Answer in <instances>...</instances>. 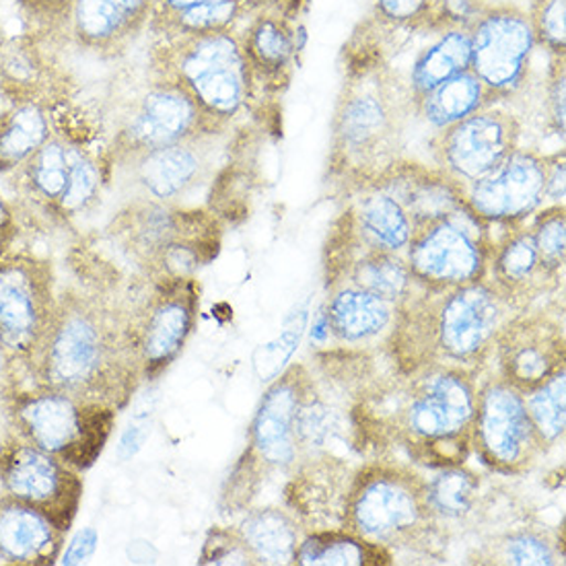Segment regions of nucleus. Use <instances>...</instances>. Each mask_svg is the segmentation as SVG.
<instances>
[{
    "instance_id": "1",
    "label": "nucleus",
    "mask_w": 566,
    "mask_h": 566,
    "mask_svg": "<svg viewBox=\"0 0 566 566\" xmlns=\"http://www.w3.org/2000/svg\"><path fill=\"white\" fill-rule=\"evenodd\" d=\"M30 360L38 388L109 403L116 410L128 402L143 375L130 317L90 295L59 298L50 329Z\"/></svg>"
},
{
    "instance_id": "2",
    "label": "nucleus",
    "mask_w": 566,
    "mask_h": 566,
    "mask_svg": "<svg viewBox=\"0 0 566 566\" xmlns=\"http://www.w3.org/2000/svg\"><path fill=\"white\" fill-rule=\"evenodd\" d=\"M396 310L394 350L417 373L432 365L474 369L491 353L513 307L480 279L458 286L415 283Z\"/></svg>"
},
{
    "instance_id": "3",
    "label": "nucleus",
    "mask_w": 566,
    "mask_h": 566,
    "mask_svg": "<svg viewBox=\"0 0 566 566\" xmlns=\"http://www.w3.org/2000/svg\"><path fill=\"white\" fill-rule=\"evenodd\" d=\"M415 114L408 85L394 69L365 60L344 81L332 124L336 176L360 190L400 161L406 122Z\"/></svg>"
},
{
    "instance_id": "4",
    "label": "nucleus",
    "mask_w": 566,
    "mask_h": 566,
    "mask_svg": "<svg viewBox=\"0 0 566 566\" xmlns=\"http://www.w3.org/2000/svg\"><path fill=\"white\" fill-rule=\"evenodd\" d=\"M476 394L472 369L432 365L412 373L396 410L398 439L424 463L462 465L472 449Z\"/></svg>"
},
{
    "instance_id": "5",
    "label": "nucleus",
    "mask_w": 566,
    "mask_h": 566,
    "mask_svg": "<svg viewBox=\"0 0 566 566\" xmlns=\"http://www.w3.org/2000/svg\"><path fill=\"white\" fill-rule=\"evenodd\" d=\"M149 73L188 91L210 118L227 126L250 105L258 90L239 28L155 38Z\"/></svg>"
},
{
    "instance_id": "6",
    "label": "nucleus",
    "mask_w": 566,
    "mask_h": 566,
    "mask_svg": "<svg viewBox=\"0 0 566 566\" xmlns=\"http://www.w3.org/2000/svg\"><path fill=\"white\" fill-rule=\"evenodd\" d=\"M343 527L386 548L412 542L437 527L427 503V480L402 463H367L350 480Z\"/></svg>"
},
{
    "instance_id": "7",
    "label": "nucleus",
    "mask_w": 566,
    "mask_h": 566,
    "mask_svg": "<svg viewBox=\"0 0 566 566\" xmlns=\"http://www.w3.org/2000/svg\"><path fill=\"white\" fill-rule=\"evenodd\" d=\"M329 434V410L312 375L293 365L279 377L258 406L250 429V458L264 470H286L322 448Z\"/></svg>"
},
{
    "instance_id": "8",
    "label": "nucleus",
    "mask_w": 566,
    "mask_h": 566,
    "mask_svg": "<svg viewBox=\"0 0 566 566\" xmlns=\"http://www.w3.org/2000/svg\"><path fill=\"white\" fill-rule=\"evenodd\" d=\"M13 418L21 439L44 449L76 472H85L97 462L114 431L116 408L40 388L17 398Z\"/></svg>"
},
{
    "instance_id": "9",
    "label": "nucleus",
    "mask_w": 566,
    "mask_h": 566,
    "mask_svg": "<svg viewBox=\"0 0 566 566\" xmlns=\"http://www.w3.org/2000/svg\"><path fill=\"white\" fill-rule=\"evenodd\" d=\"M224 128L227 124L210 118L188 91L167 78L150 75L119 114L114 138L116 164L138 153L161 149L198 136L219 135Z\"/></svg>"
},
{
    "instance_id": "10",
    "label": "nucleus",
    "mask_w": 566,
    "mask_h": 566,
    "mask_svg": "<svg viewBox=\"0 0 566 566\" xmlns=\"http://www.w3.org/2000/svg\"><path fill=\"white\" fill-rule=\"evenodd\" d=\"M489 223L463 202L431 223L415 229L406 264L412 281L422 286H458L486 274L491 241Z\"/></svg>"
},
{
    "instance_id": "11",
    "label": "nucleus",
    "mask_w": 566,
    "mask_h": 566,
    "mask_svg": "<svg viewBox=\"0 0 566 566\" xmlns=\"http://www.w3.org/2000/svg\"><path fill=\"white\" fill-rule=\"evenodd\" d=\"M546 448L520 389L501 377H492L478 389L472 449L480 462L496 474L520 476L536 465Z\"/></svg>"
},
{
    "instance_id": "12",
    "label": "nucleus",
    "mask_w": 566,
    "mask_h": 566,
    "mask_svg": "<svg viewBox=\"0 0 566 566\" xmlns=\"http://www.w3.org/2000/svg\"><path fill=\"white\" fill-rule=\"evenodd\" d=\"M17 176L28 198L64 219L87 212L104 188V165L97 157L75 140L56 135L33 153Z\"/></svg>"
},
{
    "instance_id": "13",
    "label": "nucleus",
    "mask_w": 566,
    "mask_h": 566,
    "mask_svg": "<svg viewBox=\"0 0 566 566\" xmlns=\"http://www.w3.org/2000/svg\"><path fill=\"white\" fill-rule=\"evenodd\" d=\"M468 31L470 71L496 102L522 90L537 48L536 35L522 7L491 2Z\"/></svg>"
},
{
    "instance_id": "14",
    "label": "nucleus",
    "mask_w": 566,
    "mask_h": 566,
    "mask_svg": "<svg viewBox=\"0 0 566 566\" xmlns=\"http://www.w3.org/2000/svg\"><path fill=\"white\" fill-rule=\"evenodd\" d=\"M52 269L31 255L0 260V348L9 358L30 360L54 319Z\"/></svg>"
},
{
    "instance_id": "15",
    "label": "nucleus",
    "mask_w": 566,
    "mask_h": 566,
    "mask_svg": "<svg viewBox=\"0 0 566 566\" xmlns=\"http://www.w3.org/2000/svg\"><path fill=\"white\" fill-rule=\"evenodd\" d=\"M522 124L507 109L484 107L432 138L434 164L462 188L484 178L520 149Z\"/></svg>"
},
{
    "instance_id": "16",
    "label": "nucleus",
    "mask_w": 566,
    "mask_h": 566,
    "mask_svg": "<svg viewBox=\"0 0 566 566\" xmlns=\"http://www.w3.org/2000/svg\"><path fill=\"white\" fill-rule=\"evenodd\" d=\"M0 486L2 492L40 509L64 532L75 522L83 496L78 472L25 439H17L2 449Z\"/></svg>"
},
{
    "instance_id": "17",
    "label": "nucleus",
    "mask_w": 566,
    "mask_h": 566,
    "mask_svg": "<svg viewBox=\"0 0 566 566\" xmlns=\"http://www.w3.org/2000/svg\"><path fill=\"white\" fill-rule=\"evenodd\" d=\"M198 312L192 279L161 281L145 305L130 315L136 358L145 377L165 371L188 343Z\"/></svg>"
},
{
    "instance_id": "18",
    "label": "nucleus",
    "mask_w": 566,
    "mask_h": 566,
    "mask_svg": "<svg viewBox=\"0 0 566 566\" xmlns=\"http://www.w3.org/2000/svg\"><path fill=\"white\" fill-rule=\"evenodd\" d=\"M499 377L522 394L565 369V329L544 312L509 317L492 340Z\"/></svg>"
},
{
    "instance_id": "19",
    "label": "nucleus",
    "mask_w": 566,
    "mask_h": 566,
    "mask_svg": "<svg viewBox=\"0 0 566 566\" xmlns=\"http://www.w3.org/2000/svg\"><path fill=\"white\" fill-rule=\"evenodd\" d=\"M219 135L198 136L119 161L140 198L174 207L214 176Z\"/></svg>"
},
{
    "instance_id": "20",
    "label": "nucleus",
    "mask_w": 566,
    "mask_h": 566,
    "mask_svg": "<svg viewBox=\"0 0 566 566\" xmlns=\"http://www.w3.org/2000/svg\"><path fill=\"white\" fill-rule=\"evenodd\" d=\"M463 198L484 223H523L546 205V157L513 150L491 174L465 186Z\"/></svg>"
},
{
    "instance_id": "21",
    "label": "nucleus",
    "mask_w": 566,
    "mask_h": 566,
    "mask_svg": "<svg viewBox=\"0 0 566 566\" xmlns=\"http://www.w3.org/2000/svg\"><path fill=\"white\" fill-rule=\"evenodd\" d=\"M155 0H69L59 28L81 50L114 59L149 30Z\"/></svg>"
},
{
    "instance_id": "22",
    "label": "nucleus",
    "mask_w": 566,
    "mask_h": 566,
    "mask_svg": "<svg viewBox=\"0 0 566 566\" xmlns=\"http://www.w3.org/2000/svg\"><path fill=\"white\" fill-rule=\"evenodd\" d=\"M489 254L486 270H491L494 291L507 301L513 310H525L560 281L563 270L552 269L537 252L532 233L522 223L513 224Z\"/></svg>"
},
{
    "instance_id": "23",
    "label": "nucleus",
    "mask_w": 566,
    "mask_h": 566,
    "mask_svg": "<svg viewBox=\"0 0 566 566\" xmlns=\"http://www.w3.org/2000/svg\"><path fill=\"white\" fill-rule=\"evenodd\" d=\"M66 532L40 509L0 494V563L48 566L59 563Z\"/></svg>"
},
{
    "instance_id": "24",
    "label": "nucleus",
    "mask_w": 566,
    "mask_h": 566,
    "mask_svg": "<svg viewBox=\"0 0 566 566\" xmlns=\"http://www.w3.org/2000/svg\"><path fill=\"white\" fill-rule=\"evenodd\" d=\"M367 188H377L396 198L408 212L415 229L446 217L465 202L463 188L455 179L449 178L439 167L427 169L418 164L396 161Z\"/></svg>"
},
{
    "instance_id": "25",
    "label": "nucleus",
    "mask_w": 566,
    "mask_h": 566,
    "mask_svg": "<svg viewBox=\"0 0 566 566\" xmlns=\"http://www.w3.org/2000/svg\"><path fill=\"white\" fill-rule=\"evenodd\" d=\"M245 56L254 73L255 87L279 91L289 83L297 59V30L293 13L283 9H262L245 17L239 30Z\"/></svg>"
},
{
    "instance_id": "26",
    "label": "nucleus",
    "mask_w": 566,
    "mask_h": 566,
    "mask_svg": "<svg viewBox=\"0 0 566 566\" xmlns=\"http://www.w3.org/2000/svg\"><path fill=\"white\" fill-rule=\"evenodd\" d=\"M248 17L241 0H155L153 38H181L235 30Z\"/></svg>"
},
{
    "instance_id": "27",
    "label": "nucleus",
    "mask_w": 566,
    "mask_h": 566,
    "mask_svg": "<svg viewBox=\"0 0 566 566\" xmlns=\"http://www.w3.org/2000/svg\"><path fill=\"white\" fill-rule=\"evenodd\" d=\"M343 223L358 255L346 258L344 260L346 266L338 272L346 274V279H350V286H357L375 297L388 301L391 305H398L415 284L406 260L394 252L373 250L358 238L346 217H343Z\"/></svg>"
},
{
    "instance_id": "28",
    "label": "nucleus",
    "mask_w": 566,
    "mask_h": 566,
    "mask_svg": "<svg viewBox=\"0 0 566 566\" xmlns=\"http://www.w3.org/2000/svg\"><path fill=\"white\" fill-rule=\"evenodd\" d=\"M353 209L344 212L355 233L373 250L402 252L408 248L415 224L402 205L377 188H363Z\"/></svg>"
},
{
    "instance_id": "29",
    "label": "nucleus",
    "mask_w": 566,
    "mask_h": 566,
    "mask_svg": "<svg viewBox=\"0 0 566 566\" xmlns=\"http://www.w3.org/2000/svg\"><path fill=\"white\" fill-rule=\"evenodd\" d=\"M52 136L44 102L23 93L0 118V174H17Z\"/></svg>"
},
{
    "instance_id": "30",
    "label": "nucleus",
    "mask_w": 566,
    "mask_h": 566,
    "mask_svg": "<svg viewBox=\"0 0 566 566\" xmlns=\"http://www.w3.org/2000/svg\"><path fill=\"white\" fill-rule=\"evenodd\" d=\"M326 322L343 343H367L389 328L394 305L357 286L340 284L329 297Z\"/></svg>"
},
{
    "instance_id": "31",
    "label": "nucleus",
    "mask_w": 566,
    "mask_h": 566,
    "mask_svg": "<svg viewBox=\"0 0 566 566\" xmlns=\"http://www.w3.org/2000/svg\"><path fill=\"white\" fill-rule=\"evenodd\" d=\"M470 69V31L465 28L434 31L429 45L418 52L410 66L406 85L412 97V105L418 99L446 83L451 76L460 75Z\"/></svg>"
},
{
    "instance_id": "32",
    "label": "nucleus",
    "mask_w": 566,
    "mask_h": 566,
    "mask_svg": "<svg viewBox=\"0 0 566 566\" xmlns=\"http://www.w3.org/2000/svg\"><path fill=\"white\" fill-rule=\"evenodd\" d=\"M494 104L496 97L468 69L424 93L415 104V114L432 128L441 130Z\"/></svg>"
},
{
    "instance_id": "33",
    "label": "nucleus",
    "mask_w": 566,
    "mask_h": 566,
    "mask_svg": "<svg viewBox=\"0 0 566 566\" xmlns=\"http://www.w3.org/2000/svg\"><path fill=\"white\" fill-rule=\"evenodd\" d=\"M258 565H293L301 530L291 513L276 507L254 509L238 527Z\"/></svg>"
},
{
    "instance_id": "34",
    "label": "nucleus",
    "mask_w": 566,
    "mask_h": 566,
    "mask_svg": "<svg viewBox=\"0 0 566 566\" xmlns=\"http://www.w3.org/2000/svg\"><path fill=\"white\" fill-rule=\"evenodd\" d=\"M391 560L386 546L373 544L346 532L344 527L315 530L301 539L295 563L305 566L388 565Z\"/></svg>"
},
{
    "instance_id": "35",
    "label": "nucleus",
    "mask_w": 566,
    "mask_h": 566,
    "mask_svg": "<svg viewBox=\"0 0 566 566\" xmlns=\"http://www.w3.org/2000/svg\"><path fill=\"white\" fill-rule=\"evenodd\" d=\"M478 478L462 465L439 468V474L427 480V503L434 523L458 522L476 507Z\"/></svg>"
},
{
    "instance_id": "36",
    "label": "nucleus",
    "mask_w": 566,
    "mask_h": 566,
    "mask_svg": "<svg viewBox=\"0 0 566 566\" xmlns=\"http://www.w3.org/2000/svg\"><path fill=\"white\" fill-rule=\"evenodd\" d=\"M566 373H554L544 384L523 394L527 415L546 446H554L566 427Z\"/></svg>"
},
{
    "instance_id": "37",
    "label": "nucleus",
    "mask_w": 566,
    "mask_h": 566,
    "mask_svg": "<svg viewBox=\"0 0 566 566\" xmlns=\"http://www.w3.org/2000/svg\"><path fill=\"white\" fill-rule=\"evenodd\" d=\"M491 563L501 565H556L558 556L552 548L551 539L532 530L511 532L507 536L496 539Z\"/></svg>"
},
{
    "instance_id": "38",
    "label": "nucleus",
    "mask_w": 566,
    "mask_h": 566,
    "mask_svg": "<svg viewBox=\"0 0 566 566\" xmlns=\"http://www.w3.org/2000/svg\"><path fill=\"white\" fill-rule=\"evenodd\" d=\"M530 233L536 243L537 252L551 264L552 269H565L566 217L565 205L542 207L532 214Z\"/></svg>"
},
{
    "instance_id": "39",
    "label": "nucleus",
    "mask_w": 566,
    "mask_h": 566,
    "mask_svg": "<svg viewBox=\"0 0 566 566\" xmlns=\"http://www.w3.org/2000/svg\"><path fill=\"white\" fill-rule=\"evenodd\" d=\"M525 13L537 48L551 56H566V0H532Z\"/></svg>"
},
{
    "instance_id": "40",
    "label": "nucleus",
    "mask_w": 566,
    "mask_h": 566,
    "mask_svg": "<svg viewBox=\"0 0 566 566\" xmlns=\"http://www.w3.org/2000/svg\"><path fill=\"white\" fill-rule=\"evenodd\" d=\"M200 563L202 565H258L241 532L229 530V527H217L210 532L205 542Z\"/></svg>"
},
{
    "instance_id": "41",
    "label": "nucleus",
    "mask_w": 566,
    "mask_h": 566,
    "mask_svg": "<svg viewBox=\"0 0 566 566\" xmlns=\"http://www.w3.org/2000/svg\"><path fill=\"white\" fill-rule=\"evenodd\" d=\"M434 0H375V17L389 28L418 30Z\"/></svg>"
},
{
    "instance_id": "42",
    "label": "nucleus",
    "mask_w": 566,
    "mask_h": 566,
    "mask_svg": "<svg viewBox=\"0 0 566 566\" xmlns=\"http://www.w3.org/2000/svg\"><path fill=\"white\" fill-rule=\"evenodd\" d=\"M566 60L565 56H552L551 71L546 78V109L556 135L565 136Z\"/></svg>"
},
{
    "instance_id": "43",
    "label": "nucleus",
    "mask_w": 566,
    "mask_h": 566,
    "mask_svg": "<svg viewBox=\"0 0 566 566\" xmlns=\"http://www.w3.org/2000/svg\"><path fill=\"white\" fill-rule=\"evenodd\" d=\"M23 13L42 28H59L69 0H19Z\"/></svg>"
},
{
    "instance_id": "44",
    "label": "nucleus",
    "mask_w": 566,
    "mask_h": 566,
    "mask_svg": "<svg viewBox=\"0 0 566 566\" xmlns=\"http://www.w3.org/2000/svg\"><path fill=\"white\" fill-rule=\"evenodd\" d=\"M97 542H99L97 532L93 527H83L60 554V563L62 565H83V563H87L97 551Z\"/></svg>"
},
{
    "instance_id": "45",
    "label": "nucleus",
    "mask_w": 566,
    "mask_h": 566,
    "mask_svg": "<svg viewBox=\"0 0 566 566\" xmlns=\"http://www.w3.org/2000/svg\"><path fill=\"white\" fill-rule=\"evenodd\" d=\"M546 202L565 205V150L546 157Z\"/></svg>"
},
{
    "instance_id": "46",
    "label": "nucleus",
    "mask_w": 566,
    "mask_h": 566,
    "mask_svg": "<svg viewBox=\"0 0 566 566\" xmlns=\"http://www.w3.org/2000/svg\"><path fill=\"white\" fill-rule=\"evenodd\" d=\"M149 422L147 420H135L119 437L118 455L122 460H130L143 448V443L149 437Z\"/></svg>"
},
{
    "instance_id": "47",
    "label": "nucleus",
    "mask_w": 566,
    "mask_h": 566,
    "mask_svg": "<svg viewBox=\"0 0 566 566\" xmlns=\"http://www.w3.org/2000/svg\"><path fill=\"white\" fill-rule=\"evenodd\" d=\"M15 235V217L7 200L0 196V248H7Z\"/></svg>"
},
{
    "instance_id": "48",
    "label": "nucleus",
    "mask_w": 566,
    "mask_h": 566,
    "mask_svg": "<svg viewBox=\"0 0 566 566\" xmlns=\"http://www.w3.org/2000/svg\"><path fill=\"white\" fill-rule=\"evenodd\" d=\"M248 15H252L255 11H262V9H283L293 13L295 11V0H241Z\"/></svg>"
},
{
    "instance_id": "49",
    "label": "nucleus",
    "mask_w": 566,
    "mask_h": 566,
    "mask_svg": "<svg viewBox=\"0 0 566 566\" xmlns=\"http://www.w3.org/2000/svg\"><path fill=\"white\" fill-rule=\"evenodd\" d=\"M21 95H23L21 90H17L15 85L0 73V118L9 112V107L15 104Z\"/></svg>"
},
{
    "instance_id": "50",
    "label": "nucleus",
    "mask_w": 566,
    "mask_h": 566,
    "mask_svg": "<svg viewBox=\"0 0 566 566\" xmlns=\"http://www.w3.org/2000/svg\"><path fill=\"white\" fill-rule=\"evenodd\" d=\"M7 254V248H0V260H2V255Z\"/></svg>"
}]
</instances>
